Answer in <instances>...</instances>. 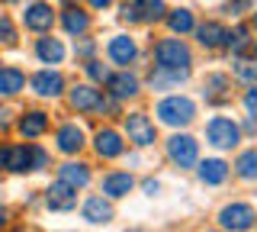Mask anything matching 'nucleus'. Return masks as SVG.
I'll use <instances>...</instances> for the list:
<instances>
[{
    "mask_svg": "<svg viewBox=\"0 0 257 232\" xmlns=\"http://www.w3.org/2000/svg\"><path fill=\"white\" fill-rule=\"evenodd\" d=\"M155 116L167 129H187L196 119V100H190L187 94H171V97L155 103Z\"/></svg>",
    "mask_w": 257,
    "mask_h": 232,
    "instance_id": "f257e3e1",
    "label": "nucleus"
},
{
    "mask_svg": "<svg viewBox=\"0 0 257 232\" xmlns=\"http://www.w3.org/2000/svg\"><path fill=\"white\" fill-rule=\"evenodd\" d=\"M151 61L155 68H193V49L183 42V36H167L151 45Z\"/></svg>",
    "mask_w": 257,
    "mask_h": 232,
    "instance_id": "f03ea898",
    "label": "nucleus"
},
{
    "mask_svg": "<svg viewBox=\"0 0 257 232\" xmlns=\"http://www.w3.org/2000/svg\"><path fill=\"white\" fill-rule=\"evenodd\" d=\"M203 139H206V145H212L215 151H231V148H238L241 145V126L235 123L231 116H209L206 119V129H203Z\"/></svg>",
    "mask_w": 257,
    "mask_h": 232,
    "instance_id": "7ed1b4c3",
    "label": "nucleus"
},
{
    "mask_svg": "<svg viewBox=\"0 0 257 232\" xmlns=\"http://www.w3.org/2000/svg\"><path fill=\"white\" fill-rule=\"evenodd\" d=\"M164 155L177 171H193L199 162V139H193L190 132H174L164 142Z\"/></svg>",
    "mask_w": 257,
    "mask_h": 232,
    "instance_id": "20e7f679",
    "label": "nucleus"
},
{
    "mask_svg": "<svg viewBox=\"0 0 257 232\" xmlns=\"http://www.w3.org/2000/svg\"><path fill=\"white\" fill-rule=\"evenodd\" d=\"M32 87V94H36L39 100H58L64 91H68V78H64V71L58 65H45V68H39L36 74H29V81Z\"/></svg>",
    "mask_w": 257,
    "mask_h": 232,
    "instance_id": "39448f33",
    "label": "nucleus"
},
{
    "mask_svg": "<svg viewBox=\"0 0 257 232\" xmlns=\"http://www.w3.org/2000/svg\"><path fill=\"white\" fill-rule=\"evenodd\" d=\"M20 23H23L26 33L42 36V33H52V26L58 23V13H55V7L45 4V0H29L20 13Z\"/></svg>",
    "mask_w": 257,
    "mask_h": 232,
    "instance_id": "423d86ee",
    "label": "nucleus"
},
{
    "mask_svg": "<svg viewBox=\"0 0 257 232\" xmlns=\"http://www.w3.org/2000/svg\"><path fill=\"white\" fill-rule=\"evenodd\" d=\"M122 129H125V139L132 142L135 148H151V145L158 142L155 123H151V116L142 113V110H135V113L122 116Z\"/></svg>",
    "mask_w": 257,
    "mask_h": 232,
    "instance_id": "0eeeda50",
    "label": "nucleus"
},
{
    "mask_svg": "<svg viewBox=\"0 0 257 232\" xmlns=\"http://www.w3.org/2000/svg\"><path fill=\"white\" fill-rule=\"evenodd\" d=\"M215 222H219V229H231V232H247L257 226V210L251 203H225L219 216H215Z\"/></svg>",
    "mask_w": 257,
    "mask_h": 232,
    "instance_id": "6e6552de",
    "label": "nucleus"
},
{
    "mask_svg": "<svg viewBox=\"0 0 257 232\" xmlns=\"http://www.w3.org/2000/svg\"><path fill=\"white\" fill-rule=\"evenodd\" d=\"M106 94H109V97H116L119 103H122V100H135V97L142 94V78L135 74V71H128V68L109 71V78H106Z\"/></svg>",
    "mask_w": 257,
    "mask_h": 232,
    "instance_id": "1a4fd4ad",
    "label": "nucleus"
},
{
    "mask_svg": "<svg viewBox=\"0 0 257 232\" xmlns=\"http://www.w3.org/2000/svg\"><path fill=\"white\" fill-rule=\"evenodd\" d=\"M87 145V132L80 129V126L74 123V119H68V123H61L58 129H55V151L64 158H74L80 155Z\"/></svg>",
    "mask_w": 257,
    "mask_h": 232,
    "instance_id": "9d476101",
    "label": "nucleus"
},
{
    "mask_svg": "<svg viewBox=\"0 0 257 232\" xmlns=\"http://www.w3.org/2000/svg\"><path fill=\"white\" fill-rule=\"evenodd\" d=\"M80 219H84L87 226H109V222L116 219L112 200H109V197H103V194H90V197H84V203H80Z\"/></svg>",
    "mask_w": 257,
    "mask_h": 232,
    "instance_id": "9b49d317",
    "label": "nucleus"
},
{
    "mask_svg": "<svg viewBox=\"0 0 257 232\" xmlns=\"http://www.w3.org/2000/svg\"><path fill=\"white\" fill-rule=\"evenodd\" d=\"M139 42H135L128 33H119V36H112L109 42H106V61L109 65H116V68H128V65H135L139 61Z\"/></svg>",
    "mask_w": 257,
    "mask_h": 232,
    "instance_id": "f8f14e48",
    "label": "nucleus"
},
{
    "mask_svg": "<svg viewBox=\"0 0 257 232\" xmlns=\"http://www.w3.org/2000/svg\"><path fill=\"white\" fill-rule=\"evenodd\" d=\"M45 206L52 213H71V210H77V187H71L68 181L55 178L52 184H48V190H45Z\"/></svg>",
    "mask_w": 257,
    "mask_h": 232,
    "instance_id": "ddd939ff",
    "label": "nucleus"
},
{
    "mask_svg": "<svg viewBox=\"0 0 257 232\" xmlns=\"http://www.w3.org/2000/svg\"><path fill=\"white\" fill-rule=\"evenodd\" d=\"M90 145H93V151H96V158H103V162H112V158H122V155H125L122 132L112 129V126H103V129H96Z\"/></svg>",
    "mask_w": 257,
    "mask_h": 232,
    "instance_id": "4468645a",
    "label": "nucleus"
},
{
    "mask_svg": "<svg viewBox=\"0 0 257 232\" xmlns=\"http://www.w3.org/2000/svg\"><path fill=\"white\" fill-rule=\"evenodd\" d=\"M58 26L64 29V36L80 39V36H87V33H90L93 17H90L87 10H80L77 4H64V10L58 13Z\"/></svg>",
    "mask_w": 257,
    "mask_h": 232,
    "instance_id": "2eb2a0df",
    "label": "nucleus"
},
{
    "mask_svg": "<svg viewBox=\"0 0 257 232\" xmlns=\"http://www.w3.org/2000/svg\"><path fill=\"white\" fill-rule=\"evenodd\" d=\"M16 132L26 142H36V139H42V135L52 132V116H48L45 110H26V113L16 119Z\"/></svg>",
    "mask_w": 257,
    "mask_h": 232,
    "instance_id": "dca6fc26",
    "label": "nucleus"
},
{
    "mask_svg": "<svg viewBox=\"0 0 257 232\" xmlns=\"http://www.w3.org/2000/svg\"><path fill=\"white\" fill-rule=\"evenodd\" d=\"M203 97L209 107H225L231 100V78L222 71H209L203 78Z\"/></svg>",
    "mask_w": 257,
    "mask_h": 232,
    "instance_id": "f3484780",
    "label": "nucleus"
},
{
    "mask_svg": "<svg viewBox=\"0 0 257 232\" xmlns=\"http://www.w3.org/2000/svg\"><path fill=\"white\" fill-rule=\"evenodd\" d=\"M135 190V178L132 171H119V168H112V171H106L100 178V194L109 197V200H122Z\"/></svg>",
    "mask_w": 257,
    "mask_h": 232,
    "instance_id": "a211bd4d",
    "label": "nucleus"
},
{
    "mask_svg": "<svg viewBox=\"0 0 257 232\" xmlns=\"http://www.w3.org/2000/svg\"><path fill=\"white\" fill-rule=\"evenodd\" d=\"M32 55H36L39 65H61V61L68 58V49H64V42L55 39L52 33H42L32 42Z\"/></svg>",
    "mask_w": 257,
    "mask_h": 232,
    "instance_id": "6ab92c4d",
    "label": "nucleus"
},
{
    "mask_svg": "<svg viewBox=\"0 0 257 232\" xmlns=\"http://www.w3.org/2000/svg\"><path fill=\"white\" fill-rule=\"evenodd\" d=\"M68 94V107L74 110V113H96V107H100V97L103 91H96V84H74Z\"/></svg>",
    "mask_w": 257,
    "mask_h": 232,
    "instance_id": "aec40b11",
    "label": "nucleus"
},
{
    "mask_svg": "<svg viewBox=\"0 0 257 232\" xmlns=\"http://www.w3.org/2000/svg\"><path fill=\"white\" fill-rule=\"evenodd\" d=\"M193 171H196V178H199L203 187H222L231 174V165L225 162V158H206V162H196Z\"/></svg>",
    "mask_w": 257,
    "mask_h": 232,
    "instance_id": "412c9836",
    "label": "nucleus"
},
{
    "mask_svg": "<svg viewBox=\"0 0 257 232\" xmlns=\"http://www.w3.org/2000/svg\"><path fill=\"white\" fill-rule=\"evenodd\" d=\"M187 81H190V68H151V74H148V87L158 94L177 91V87L187 84Z\"/></svg>",
    "mask_w": 257,
    "mask_h": 232,
    "instance_id": "4be33fe9",
    "label": "nucleus"
},
{
    "mask_svg": "<svg viewBox=\"0 0 257 232\" xmlns=\"http://www.w3.org/2000/svg\"><path fill=\"white\" fill-rule=\"evenodd\" d=\"M4 171H10V174H32V142H13V145H7Z\"/></svg>",
    "mask_w": 257,
    "mask_h": 232,
    "instance_id": "5701e85b",
    "label": "nucleus"
},
{
    "mask_svg": "<svg viewBox=\"0 0 257 232\" xmlns=\"http://www.w3.org/2000/svg\"><path fill=\"white\" fill-rule=\"evenodd\" d=\"M225 33H228V29H225L219 20L196 23V29H193V36H196L199 49H206V52H215V49H222V45H225Z\"/></svg>",
    "mask_w": 257,
    "mask_h": 232,
    "instance_id": "b1692460",
    "label": "nucleus"
},
{
    "mask_svg": "<svg viewBox=\"0 0 257 232\" xmlns=\"http://www.w3.org/2000/svg\"><path fill=\"white\" fill-rule=\"evenodd\" d=\"M26 71H23L20 65H4L0 61V97H20L23 91H26Z\"/></svg>",
    "mask_w": 257,
    "mask_h": 232,
    "instance_id": "393cba45",
    "label": "nucleus"
},
{
    "mask_svg": "<svg viewBox=\"0 0 257 232\" xmlns=\"http://www.w3.org/2000/svg\"><path fill=\"white\" fill-rule=\"evenodd\" d=\"M58 178L61 181H68L71 187H77V190H84V187H90V181H93V171H90V165L87 162H64L58 168Z\"/></svg>",
    "mask_w": 257,
    "mask_h": 232,
    "instance_id": "a878e982",
    "label": "nucleus"
},
{
    "mask_svg": "<svg viewBox=\"0 0 257 232\" xmlns=\"http://www.w3.org/2000/svg\"><path fill=\"white\" fill-rule=\"evenodd\" d=\"M164 23H167V29H171V36H190L193 29H196V17H193V10H187V7L167 10Z\"/></svg>",
    "mask_w": 257,
    "mask_h": 232,
    "instance_id": "bb28decb",
    "label": "nucleus"
},
{
    "mask_svg": "<svg viewBox=\"0 0 257 232\" xmlns=\"http://www.w3.org/2000/svg\"><path fill=\"white\" fill-rule=\"evenodd\" d=\"M135 10H139V20L145 26H155V23H164L167 0H135Z\"/></svg>",
    "mask_w": 257,
    "mask_h": 232,
    "instance_id": "cd10ccee",
    "label": "nucleus"
},
{
    "mask_svg": "<svg viewBox=\"0 0 257 232\" xmlns=\"http://www.w3.org/2000/svg\"><path fill=\"white\" fill-rule=\"evenodd\" d=\"M231 168H235V174L244 184H257V148H244Z\"/></svg>",
    "mask_w": 257,
    "mask_h": 232,
    "instance_id": "c85d7f7f",
    "label": "nucleus"
},
{
    "mask_svg": "<svg viewBox=\"0 0 257 232\" xmlns=\"http://www.w3.org/2000/svg\"><path fill=\"white\" fill-rule=\"evenodd\" d=\"M225 49L231 55H244L251 49V26H244V23H238L235 29H228L225 33Z\"/></svg>",
    "mask_w": 257,
    "mask_h": 232,
    "instance_id": "c756f323",
    "label": "nucleus"
},
{
    "mask_svg": "<svg viewBox=\"0 0 257 232\" xmlns=\"http://www.w3.org/2000/svg\"><path fill=\"white\" fill-rule=\"evenodd\" d=\"M231 78H238L241 84H257V58L251 55H235L231 58Z\"/></svg>",
    "mask_w": 257,
    "mask_h": 232,
    "instance_id": "7c9ffc66",
    "label": "nucleus"
},
{
    "mask_svg": "<svg viewBox=\"0 0 257 232\" xmlns=\"http://www.w3.org/2000/svg\"><path fill=\"white\" fill-rule=\"evenodd\" d=\"M0 45H4V49L20 45V29H16L13 17H7V13H0Z\"/></svg>",
    "mask_w": 257,
    "mask_h": 232,
    "instance_id": "2f4dec72",
    "label": "nucleus"
},
{
    "mask_svg": "<svg viewBox=\"0 0 257 232\" xmlns=\"http://www.w3.org/2000/svg\"><path fill=\"white\" fill-rule=\"evenodd\" d=\"M84 74L90 78L93 84H106V78H109V65H103V61L93 55V58H87V61H84Z\"/></svg>",
    "mask_w": 257,
    "mask_h": 232,
    "instance_id": "473e14b6",
    "label": "nucleus"
},
{
    "mask_svg": "<svg viewBox=\"0 0 257 232\" xmlns=\"http://www.w3.org/2000/svg\"><path fill=\"white\" fill-rule=\"evenodd\" d=\"M96 39H90V36H80V39H74V58L77 61H87V58H93L96 55Z\"/></svg>",
    "mask_w": 257,
    "mask_h": 232,
    "instance_id": "72a5a7b5",
    "label": "nucleus"
},
{
    "mask_svg": "<svg viewBox=\"0 0 257 232\" xmlns=\"http://www.w3.org/2000/svg\"><path fill=\"white\" fill-rule=\"evenodd\" d=\"M48 165H52V155H48V148L39 145V142H32V171H45Z\"/></svg>",
    "mask_w": 257,
    "mask_h": 232,
    "instance_id": "f704fd0d",
    "label": "nucleus"
},
{
    "mask_svg": "<svg viewBox=\"0 0 257 232\" xmlns=\"http://www.w3.org/2000/svg\"><path fill=\"white\" fill-rule=\"evenodd\" d=\"M119 23H125V26H139V10H135V0H125V4H119Z\"/></svg>",
    "mask_w": 257,
    "mask_h": 232,
    "instance_id": "c9c22d12",
    "label": "nucleus"
},
{
    "mask_svg": "<svg viewBox=\"0 0 257 232\" xmlns=\"http://www.w3.org/2000/svg\"><path fill=\"white\" fill-rule=\"evenodd\" d=\"M222 10L228 13V17H244V13L254 10V0H225Z\"/></svg>",
    "mask_w": 257,
    "mask_h": 232,
    "instance_id": "e433bc0d",
    "label": "nucleus"
},
{
    "mask_svg": "<svg viewBox=\"0 0 257 232\" xmlns=\"http://www.w3.org/2000/svg\"><path fill=\"white\" fill-rule=\"evenodd\" d=\"M241 103H244L247 113L257 116V84H247V91H244V97H241Z\"/></svg>",
    "mask_w": 257,
    "mask_h": 232,
    "instance_id": "4c0bfd02",
    "label": "nucleus"
},
{
    "mask_svg": "<svg viewBox=\"0 0 257 232\" xmlns=\"http://www.w3.org/2000/svg\"><path fill=\"white\" fill-rule=\"evenodd\" d=\"M238 126H241V135H247V139H257V116H254V113H247L244 123H238Z\"/></svg>",
    "mask_w": 257,
    "mask_h": 232,
    "instance_id": "58836bf2",
    "label": "nucleus"
},
{
    "mask_svg": "<svg viewBox=\"0 0 257 232\" xmlns=\"http://www.w3.org/2000/svg\"><path fill=\"white\" fill-rule=\"evenodd\" d=\"M142 190H145V197H158L161 194V181H142Z\"/></svg>",
    "mask_w": 257,
    "mask_h": 232,
    "instance_id": "ea45409f",
    "label": "nucleus"
},
{
    "mask_svg": "<svg viewBox=\"0 0 257 232\" xmlns=\"http://www.w3.org/2000/svg\"><path fill=\"white\" fill-rule=\"evenodd\" d=\"M10 116H13V110H10V107H0V132L10 129Z\"/></svg>",
    "mask_w": 257,
    "mask_h": 232,
    "instance_id": "a19ab883",
    "label": "nucleus"
},
{
    "mask_svg": "<svg viewBox=\"0 0 257 232\" xmlns=\"http://www.w3.org/2000/svg\"><path fill=\"white\" fill-rule=\"evenodd\" d=\"M87 7L90 10H109V7H116V0H87Z\"/></svg>",
    "mask_w": 257,
    "mask_h": 232,
    "instance_id": "79ce46f5",
    "label": "nucleus"
},
{
    "mask_svg": "<svg viewBox=\"0 0 257 232\" xmlns=\"http://www.w3.org/2000/svg\"><path fill=\"white\" fill-rule=\"evenodd\" d=\"M7 222H10V213H7V206H0V229H4Z\"/></svg>",
    "mask_w": 257,
    "mask_h": 232,
    "instance_id": "37998d69",
    "label": "nucleus"
},
{
    "mask_svg": "<svg viewBox=\"0 0 257 232\" xmlns=\"http://www.w3.org/2000/svg\"><path fill=\"white\" fill-rule=\"evenodd\" d=\"M247 52H251L254 58H257V39H251V49H247Z\"/></svg>",
    "mask_w": 257,
    "mask_h": 232,
    "instance_id": "c03bdc74",
    "label": "nucleus"
},
{
    "mask_svg": "<svg viewBox=\"0 0 257 232\" xmlns=\"http://www.w3.org/2000/svg\"><path fill=\"white\" fill-rule=\"evenodd\" d=\"M254 13V10H251ZM251 29H254V33H257V13H254V17H251Z\"/></svg>",
    "mask_w": 257,
    "mask_h": 232,
    "instance_id": "a18cd8bd",
    "label": "nucleus"
},
{
    "mask_svg": "<svg viewBox=\"0 0 257 232\" xmlns=\"http://www.w3.org/2000/svg\"><path fill=\"white\" fill-rule=\"evenodd\" d=\"M0 4H20V0H0Z\"/></svg>",
    "mask_w": 257,
    "mask_h": 232,
    "instance_id": "49530a36",
    "label": "nucleus"
},
{
    "mask_svg": "<svg viewBox=\"0 0 257 232\" xmlns=\"http://www.w3.org/2000/svg\"><path fill=\"white\" fill-rule=\"evenodd\" d=\"M61 4H77V0H61Z\"/></svg>",
    "mask_w": 257,
    "mask_h": 232,
    "instance_id": "de8ad7c7",
    "label": "nucleus"
}]
</instances>
